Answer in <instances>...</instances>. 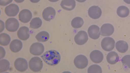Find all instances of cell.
Returning <instances> with one entry per match:
<instances>
[{
    "label": "cell",
    "mask_w": 130,
    "mask_h": 73,
    "mask_svg": "<svg viewBox=\"0 0 130 73\" xmlns=\"http://www.w3.org/2000/svg\"><path fill=\"white\" fill-rule=\"evenodd\" d=\"M41 57L46 64L52 66L58 64L61 59L60 54L58 52L55 50L46 51Z\"/></svg>",
    "instance_id": "cell-1"
},
{
    "label": "cell",
    "mask_w": 130,
    "mask_h": 73,
    "mask_svg": "<svg viewBox=\"0 0 130 73\" xmlns=\"http://www.w3.org/2000/svg\"><path fill=\"white\" fill-rule=\"evenodd\" d=\"M29 67L32 71L37 72L42 69L43 64L42 61L39 57H35L32 58L28 63Z\"/></svg>",
    "instance_id": "cell-2"
},
{
    "label": "cell",
    "mask_w": 130,
    "mask_h": 73,
    "mask_svg": "<svg viewBox=\"0 0 130 73\" xmlns=\"http://www.w3.org/2000/svg\"><path fill=\"white\" fill-rule=\"evenodd\" d=\"M5 25V28L7 31L13 32L18 30L19 26V23L15 18H10L6 21Z\"/></svg>",
    "instance_id": "cell-3"
},
{
    "label": "cell",
    "mask_w": 130,
    "mask_h": 73,
    "mask_svg": "<svg viewBox=\"0 0 130 73\" xmlns=\"http://www.w3.org/2000/svg\"><path fill=\"white\" fill-rule=\"evenodd\" d=\"M115 43V41L113 38L110 37H106L102 40L101 45L104 50L106 51H110L114 48Z\"/></svg>",
    "instance_id": "cell-4"
},
{
    "label": "cell",
    "mask_w": 130,
    "mask_h": 73,
    "mask_svg": "<svg viewBox=\"0 0 130 73\" xmlns=\"http://www.w3.org/2000/svg\"><path fill=\"white\" fill-rule=\"evenodd\" d=\"M74 63L77 68L83 69L88 65V61L86 57L82 55H79L75 58L74 60Z\"/></svg>",
    "instance_id": "cell-5"
},
{
    "label": "cell",
    "mask_w": 130,
    "mask_h": 73,
    "mask_svg": "<svg viewBox=\"0 0 130 73\" xmlns=\"http://www.w3.org/2000/svg\"><path fill=\"white\" fill-rule=\"evenodd\" d=\"M44 47L41 43L36 42L32 44L30 46L29 51L30 53L35 56H39L44 51Z\"/></svg>",
    "instance_id": "cell-6"
},
{
    "label": "cell",
    "mask_w": 130,
    "mask_h": 73,
    "mask_svg": "<svg viewBox=\"0 0 130 73\" xmlns=\"http://www.w3.org/2000/svg\"><path fill=\"white\" fill-rule=\"evenodd\" d=\"M14 65L15 69L20 72H24L28 68V64L26 60L22 58H18L16 59Z\"/></svg>",
    "instance_id": "cell-7"
},
{
    "label": "cell",
    "mask_w": 130,
    "mask_h": 73,
    "mask_svg": "<svg viewBox=\"0 0 130 73\" xmlns=\"http://www.w3.org/2000/svg\"><path fill=\"white\" fill-rule=\"evenodd\" d=\"M88 40V37L87 33L84 31H80L75 35L74 41L77 45H81L85 43Z\"/></svg>",
    "instance_id": "cell-8"
},
{
    "label": "cell",
    "mask_w": 130,
    "mask_h": 73,
    "mask_svg": "<svg viewBox=\"0 0 130 73\" xmlns=\"http://www.w3.org/2000/svg\"><path fill=\"white\" fill-rule=\"evenodd\" d=\"M56 14V11L53 7H49L45 8L42 12L43 19L46 21H49L53 19Z\"/></svg>",
    "instance_id": "cell-9"
},
{
    "label": "cell",
    "mask_w": 130,
    "mask_h": 73,
    "mask_svg": "<svg viewBox=\"0 0 130 73\" xmlns=\"http://www.w3.org/2000/svg\"><path fill=\"white\" fill-rule=\"evenodd\" d=\"M18 17L19 21L23 23L29 22L32 17V14L29 10L25 9L21 10L19 13Z\"/></svg>",
    "instance_id": "cell-10"
},
{
    "label": "cell",
    "mask_w": 130,
    "mask_h": 73,
    "mask_svg": "<svg viewBox=\"0 0 130 73\" xmlns=\"http://www.w3.org/2000/svg\"><path fill=\"white\" fill-rule=\"evenodd\" d=\"M102 14L101 9L98 6H93L90 7L88 10L89 16L93 19L99 18Z\"/></svg>",
    "instance_id": "cell-11"
},
{
    "label": "cell",
    "mask_w": 130,
    "mask_h": 73,
    "mask_svg": "<svg viewBox=\"0 0 130 73\" xmlns=\"http://www.w3.org/2000/svg\"><path fill=\"white\" fill-rule=\"evenodd\" d=\"M19 11V8L17 5L11 4L6 7L4 12L6 15L9 17H14L16 16Z\"/></svg>",
    "instance_id": "cell-12"
},
{
    "label": "cell",
    "mask_w": 130,
    "mask_h": 73,
    "mask_svg": "<svg viewBox=\"0 0 130 73\" xmlns=\"http://www.w3.org/2000/svg\"><path fill=\"white\" fill-rule=\"evenodd\" d=\"M88 33L89 36L91 39H97L99 38L100 35V28L96 25H92L88 28Z\"/></svg>",
    "instance_id": "cell-13"
},
{
    "label": "cell",
    "mask_w": 130,
    "mask_h": 73,
    "mask_svg": "<svg viewBox=\"0 0 130 73\" xmlns=\"http://www.w3.org/2000/svg\"><path fill=\"white\" fill-rule=\"evenodd\" d=\"M114 30V27L111 24L109 23L105 24L101 27V34L102 36H109L112 34Z\"/></svg>",
    "instance_id": "cell-14"
},
{
    "label": "cell",
    "mask_w": 130,
    "mask_h": 73,
    "mask_svg": "<svg viewBox=\"0 0 130 73\" xmlns=\"http://www.w3.org/2000/svg\"><path fill=\"white\" fill-rule=\"evenodd\" d=\"M90 58L93 63L98 64L101 63L103 59V55L102 53L98 50L92 51L90 54Z\"/></svg>",
    "instance_id": "cell-15"
},
{
    "label": "cell",
    "mask_w": 130,
    "mask_h": 73,
    "mask_svg": "<svg viewBox=\"0 0 130 73\" xmlns=\"http://www.w3.org/2000/svg\"><path fill=\"white\" fill-rule=\"evenodd\" d=\"M17 36L20 40L26 41L29 38L30 36L29 31L28 28L25 26L20 27L17 33Z\"/></svg>",
    "instance_id": "cell-16"
},
{
    "label": "cell",
    "mask_w": 130,
    "mask_h": 73,
    "mask_svg": "<svg viewBox=\"0 0 130 73\" xmlns=\"http://www.w3.org/2000/svg\"><path fill=\"white\" fill-rule=\"evenodd\" d=\"M60 5L63 9L67 11H71L75 8L76 2L75 0H62Z\"/></svg>",
    "instance_id": "cell-17"
},
{
    "label": "cell",
    "mask_w": 130,
    "mask_h": 73,
    "mask_svg": "<svg viewBox=\"0 0 130 73\" xmlns=\"http://www.w3.org/2000/svg\"><path fill=\"white\" fill-rule=\"evenodd\" d=\"M22 47V42L18 39L13 40L10 43L9 48L10 50L14 53H17L19 51Z\"/></svg>",
    "instance_id": "cell-18"
},
{
    "label": "cell",
    "mask_w": 130,
    "mask_h": 73,
    "mask_svg": "<svg viewBox=\"0 0 130 73\" xmlns=\"http://www.w3.org/2000/svg\"><path fill=\"white\" fill-rule=\"evenodd\" d=\"M116 47L117 50L119 52L124 53L126 52L128 49L127 43L123 41H119L116 44Z\"/></svg>",
    "instance_id": "cell-19"
},
{
    "label": "cell",
    "mask_w": 130,
    "mask_h": 73,
    "mask_svg": "<svg viewBox=\"0 0 130 73\" xmlns=\"http://www.w3.org/2000/svg\"><path fill=\"white\" fill-rule=\"evenodd\" d=\"M119 59V56L118 54L114 51H111L106 56L107 62L111 65L116 64L118 61Z\"/></svg>",
    "instance_id": "cell-20"
},
{
    "label": "cell",
    "mask_w": 130,
    "mask_h": 73,
    "mask_svg": "<svg viewBox=\"0 0 130 73\" xmlns=\"http://www.w3.org/2000/svg\"><path fill=\"white\" fill-rule=\"evenodd\" d=\"M129 11L128 8L124 6L119 7L117 10V13L119 17L124 18L127 17L129 15Z\"/></svg>",
    "instance_id": "cell-21"
},
{
    "label": "cell",
    "mask_w": 130,
    "mask_h": 73,
    "mask_svg": "<svg viewBox=\"0 0 130 73\" xmlns=\"http://www.w3.org/2000/svg\"><path fill=\"white\" fill-rule=\"evenodd\" d=\"M35 38L38 42H45L48 40L49 38V33L46 31H41L36 35Z\"/></svg>",
    "instance_id": "cell-22"
},
{
    "label": "cell",
    "mask_w": 130,
    "mask_h": 73,
    "mask_svg": "<svg viewBox=\"0 0 130 73\" xmlns=\"http://www.w3.org/2000/svg\"><path fill=\"white\" fill-rule=\"evenodd\" d=\"M84 22L83 19L79 17H76L71 21V25L72 26L75 28H79L83 25Z\"/></svg>",
    "instance_id": "cell-23"
},
{
    "label": "cell",
    "mask_w": 130,
    "mask_h": 73,
    "mask_svg": "<svg viewBox=\"0 0 130 73\" xmlns=\"http://www.w3.org/2000/svg\"><path fill=\"white\" fill-rule=\"evenodd\" d=\"M42 23V21L40 18H34L30 22L29 27L33 29H37L41 27Z\"/></svg>",
    "instance_id": "cell-24"
},
{
    "label": "cell",
    "mask_w": 130,
    "mask_h": 73,
    "mask_svg": "<svg viewBox=\"0 0 130 73\" xmlns=\"http://www.w3.org/2000/svg\"><path fill=\"white\" fill-rule=\"evenodd\" d=\"M11 39L10 36L7 34L5 33H2L0 34V44L2 46H6L8 45Z\"/></svg>",
    "instance_id": "cell-25"
},
{
    "label": "cell",
    "mask_w": 130,
    "mask_h": 73,
    "mask_svg": "<svg viewBox=\"0 0 130 73\" xmlns=\"http://www.w3.org/2000/svg\"><path fill=\"white\" fill-rule=\"evenodd\" d=\"M10 63L9 61L5 59H2L0 61V73L7 71L9 69Z\"/></svg>",
    "instance_id": "cell-26"
},
{
    "label": "cell",
    "mask_w": 130,
    "mask_h": 73,
    "mask_svg": "<svg viewBox=\"0 0 130 73\" xmlns=\"http://www.w3.org/2000/svg\"><path fill=\"white\" fill-rule=\"evenodd\" d=\"M88 73H101L102 69L98 65L93 64L90 66L87 70Z\"/></svg>",
    "instance_id": "cell-27"
},
{
    "label": "cell",
    "mask_w": 130,
    "mask_h": 73,
    "mask_svg": "<svg viewBox=\"0 0 130 73\" xmlns=\"http://www.w3.org/2000/svg\"><path fill=\"white\" fill-rule=\"evenodd\" d=\"M121 62L124 65L130 69V55H126L123 57Z\"/></svg>",
    "instance_id": "cell-28"
},
{
    "label": "cell",
    "mask_w": 130,
    "mask_h": 73,
    "mask_svg": "<svg viewBox=\"0 0 130 73\" xmlns=\"http://www.w3.org/2000/svg\"><path fill=\"white\" fill-rule=\"evenodd\" d=\"M12 0H0V5L5 6L11 3Z\"/></svg>",
    "instance_id": "cell-29"
},
{
    "label": "cell",
    "mask_w": 130,
    "mask_h": 73,
    "mask_svg": "<svg viewBox=\"0 0 130 73\" xmlns=\"http://www.w3.org/2000/svg\"><path fill=\"white\" fill-rule=\"evenodd\" d=\"M0 59L3 58L5 56V51L4 48L0 46Z\"/></svg>",
    "instance_id": "cell-30"
},
{
    "label": "cell",
    "mask_w": 130,
    "mask_h": 73,
    "mask_svg": "<svg viewBox=\"0 0 130 73\" xmlns=\"http://www.w3.org/2000/svg\"><path fill=\"white\" fill-rule=\"evenodd\" d=\"M4 29V22L0 20V32H2Z\"/></svg>",
    "instance_id": "cell-31"
},
{
    "label": "cell",
    "mask_w": 130,
    "mask_h": 73,
    "mask_svg": "<svg viewBox=\"0 0 130 73\" xmlns=\"http://www.w3.org/2000/svg\"><path fill=\"white\" fill-rule=\"evenodd\" d=\"M31 3H36L38 2L40 0H29Z\"/></svg>",
    "instance_id": "cell-32"
},
{
    "label": "cell",
    "mask_w": 130,
    "mask_h": 73,
    "mask_svg": "<svg viewBox=\"0 0 130 73\" xmlns=\"http://www.w3.org/2000/svg\"><path fill=\"white\" fill-rule=\"evenodd\" d=\"M16 3H20L23 2L24 0H14Z\"/></svg>",
    "instance_id": "cell-33"
},
{
    "label": "cell",
    "mask_w": 130,
    "mask_h": 73,
    "mask_svg": "<svg viewBox=\"0 0 130 73\" xmlns=\"http://www.w3.org/2000/svg\"><path fill=\"white\" fill-rule=\"evenodd\" d=\"M123 1L126 3L130 4V0H123Z\"/></svg>",
    "instance_id": "cell-34"
},
{
    "label": "cell",
    "mask_w": 130,
    "mask_h": 73,
    "mask_svg": "<svg viewBox=\"0 0 130 73\" xmlns=\"http://www.w3.org/2000/svg\"><path fill=\"white\" fill-rule=\"evenodd\" d=\"M86 0H76L77 2L79 3H83L85 2Z\"/></svg>",
    "instance_id": "cell-35"
},
{
    "label": "cell",
    "mask_w": 130,
    "mask_h": 73,
    "mask_svg": "<svg viewBox=\"0 0 130 73\" xmlns=\"http://www.w3.org/2000/svg\"><path fill=\"white\" fill-rule=\"evenodd\" d=\"M49 1L52 2H57L59 0H48Z\"/></svg>",
    "instance_id": "cell-36"
}]
</instances>
